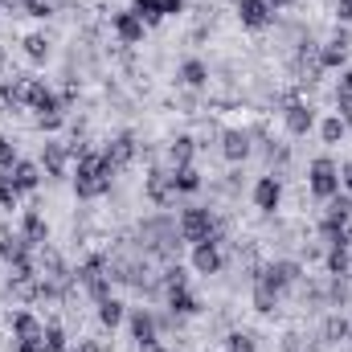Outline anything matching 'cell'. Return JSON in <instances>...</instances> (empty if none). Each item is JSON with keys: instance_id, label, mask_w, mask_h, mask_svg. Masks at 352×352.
Returning <instances> with one entry per match:
<instances>
[{"instance_id": "6da1fadb", "label": "cell", "mask_w": 352, "mask_h": 352, "mask_svg": "<svg viewBox=\"0 0 352 352\" xmlns=\"http://www.w3.org/2000/svg\"><path fill=\"white\" fill-rule=\"evenodd\" d=\"M140 242H144V254L148 258H164V263H173L176 250H180V221L173 217H164V213H156V217H148L144 226H140Z\"/></svg>"}, {"instance_id": "7a4b0ae2", "label": "cell", "mask_w": 352, "mask_h": 352, "mask_svg": "<svg viewBox=\"0 0 352 352\" xmlns=\"http://www.w3.org/2000/svg\"><path fill=\"white\" fill-rule=\"evenodd\" d=\"M111 176H115V168L107 164V156L87 148V152L78 156V173H74V192H78V201H98V197H107V192H111Z\"/></svg>"}, {"instance_id": "3957f363", "label": "cell", "mask_w": 352, "mask_h": 352, "mask_svg": "<svg viewBox=\"0 0 352 352\" xmlns=\"http://www.w3.org/2000/svg\"><path fill=\"white\" fill-rule=\"evenodd\" d=\"M74 274H78V283L87 287V295L94 299V303L111 295V283H115V278H111V258H102V254H90L87 263L74 270Z\"/></svg>"}, {"instance_id": "277c9868", "label": "cell", "mask_w": 352, "mask_h": 352, "mask_svg": "<svg viewBox=\"0 0 352 352\" xmlns=\"http://www.w3.org/2000/svg\"><path fill=\"white\" fill-rule=\"evenodd\" d=\"M307 188H311L320 201H332V197L340 192V168H336L332 156H316V160H311V168H307Z\"/></svg>"}, {"instance_id": "5b68a950", "label": "cell", "mask_w": 352, "mask_h": 352, "mask_svg": "<svg viewBox=\"0 0 352 352\" xmlns=\"http://www.w3.org/2000/svg\"><path fill=\"white\" fill-rule=\"evenodd\" d=\"M180 238L188 242V246H201V242H209V238H217V217L209 213V209H184L180 213Z\"/></svg>"}, {"instance_id": "8992f818", "label": "cell", "mask_w": 352, "mask_h": 352, "mask_svg": "<svg viewBox=\"0 0 352 352\" xmlns=\"http://www.w3.org/2000/svg\"><path fill=\"white\" fill-rule=\"evenodd\" d=\"M21 90H25V107L37 111V115H62V111H66L62 98L45 87L41 78H21Z\"/></svg>"}, {"instance_id": "52a82bcc", "label": "cell", "mask_w": 352, "mask_h": 352, "mask_svg": "<svg viewBox=\"0 0 352 352\" xmlns=\"http://www.w3.org/2000/svg\"><path fill=\"white\" fill-rule=\"evenodd\" d=\"M258 274H263L266 283L283 295V291H291V287L303 278V263H295V258H274V263H266Z\"/></svg>"}, {"instance_id": "ba28073f", "label": "cell", "mask_w": 352, "mask_h": 352, "mask_svg": "<svg viewBox=\"0 0 352 352\" xmlns=\"http://www.w3.org/2000/svg\"><path fill=\"white\" fill-rule=\"evenodd\" d=\"M283 123H287V131H291V135H307V131L316 127V107H311V102H303L299 94H291V98H287V107H283Z\"/></svg>"}, {"instance_id": "9c48e42d", "label": "cell", "mask_w": 352, "mask_h": 352, "mask_svg": "<svg viewBox=\"0 0 352 352\" xmlns=\"http://www.w3.org/2000/svg\"><path fill=\"white\" fill-rule=\"evenodd\" d=\"M349 217H352V201L336 192V197L328 201V213L320 217V234H324V238L332 242L336 234H344V230H349Z\"/></svg>"}, {"instance_id": "30bf717a", "label": "cell", "mask_w": 352, "mask_h": 352, "mask_svg": "<svg viewBox=\"0 0 352 352\" xmlns=\"http://www.w3.org/2000/svg\"><path fill=\"white\" fill-rule=\"evenodd\" d=\"M234 12H238V21L246 25V29H254V33H263L274 25V8L266 4V0H234Z\"/></svg>"}, {"instance_id": "8fae6325", "label": "cell", "mask_w": 352, "mask_h": 352, "mask_svg": "<svg viewBox=\"0 0 352 352\" xmlns=\"http://www.w3.org/2000/svg\"><path fill=\"white\" fill-rule=\"evenodd\" d=\"M144 192H148V201L156 205V209H168L176 201V184H173V173H164V168H152L148 180H144Z\"/></svg>"}, {"instance_id": "7c38bea8", "label": "cell", "mask_w": 352, "mask_h": 352, "mask_svg": "<svg viewBox=\"0 0 352 352\" xmlns=\"http://www.w3.org/2000/svg\"><path fill=\"white\" fill-rule=\"evenodd\" d=\"M278 205H283V180H278L274 173L258 176V180H254V209L270 217V213H274Z\"/></svg>"}, {"instance_id": "4fadbf2b", "label": "cell", "mask_w": 352, "mask_h": 352, "mask_svg": "<svg viewBox=\"0 0 352 352\" xmlns=\"http://www.w3.org/2000/svg\"><path fill=\"white\" fill-rule=\"evenodd\" d=\"M344 62H349V33L336 29V37L316 50V66H320V70H340Z\"/></svg>"}, {"instance_id": "5bb4252c", "label": "cell", "mask_w": 352, "mask_h": 352, "mask_svg": "<svg viewBox=\"0 0 352 352\" xmlns=\"http://www.w3.org/2000/svg\"><path fill=\"white\" fill-rule=\"evenodd\" d=\"M127 328H131V340L144 349V344H152V340H160V324H156V316L148 311V307H131L127 311Z\"/></svg>"}, {"instance_id": "9a60e30c", "label": "cell", "mask_w": 352, "mask_h": 352, "mask_svg": "<svg viewBox=\"0 0 352 352\" xmlns=\"http://www.w3.org/2000/svg\"><path fill=\"white\" fill-rule=\"evenodd\" d=\"M135 152H140V144H135V135L131 131H119L107 148H102V156H107V164L119 173V168H127L131 160H135Z\"/></svg>"}, {"instance_id": "2e32d148", "label": "cell", "mask_w": 352, "mask_h": 352, "mask_svg": "<svg viewBox=\"0 0 352 352\" xmlns=\"http://www.w3.org/2000/svg\"><path fill=\"white\" fill-rule=\"evenodd\" d=\"M221 263H226V258H221V238H209V242L192 246V270H197V274L209 278V274L221 270Z\"/></svg>"}, {"instance_id": "e0dca14e", "label": "cell", "mask_w": 352, "mask_h": 352, "mask_svg": "<svg viewBox=\"0 0 352 352\" xmlns=\"http://www.w3.org/2000/svg\"><path fill=\"white\" fill-rule=\"evenodd\" d=\"M66 168H70V148H62V144L45 140V144H41V173L50 176V180H62Z\"/></svg>"}, {"instance_id": "ac0fdd59", "label": "cell", "mask_w": 352, "mask_h": 352, "mask_svg": "<svg viewBox=\"0 0 352 352\" xmlns=\"http://www.w3.org/2000/svg\"><path fill=\"white\" fill-rule=\"evenodd\" d=\"M111 25H115V37H119L123 45H140V41H144V33H148V25H144L131 8L115 12V16H111Z\"/></svg>"}, {"instance_id": "d6986e66", "label": "cell", "mask_w": 352, "mask_h": 352, "mask_svg": "<svg viewBox=\"0 0 352 352\" xmlns=\"http://www.w3.org/2000/svg\"><path fill=\"white\" fill-rule=\"evenodd\" d=\"M221 156H226L230 164H242V160L250 156V131L226 127V131H221Z\"/></svg>"}, {"instance_id": "ffe728a7", "label": "cell", "mask_w": 352, "mask_h": 352, "mask_svg": "<svg viewBox=\"0 0 352 352\" xmlns=\"http://www.w3.org/2000/svg\"><path fill=\"white\" fill-rule=\"evenodd\" d=\"M29 242L21 238V234H0V258L12 266V270H21V266H29Z\"/></svg>"}, {"instance_id": "44dd1931", "label": "cell", "mask_w": 352, "mask_h": 352, "mask_svg": "<svg viewBox=\"0 0 352 352\" xmlns=\"http://www.w3.org/2000/svg\"><path fill=\"white\" fill-rule=\"evenodd\" d=\"M21 238H25L29 246H45V242H50V221H45L37 209H25V213H21Z\"/></svg>"}, {"instance_id": "7402d4cb", "label": "cell", "mask_w": 352, "mask_h": 352, "mask_svg": "<svg viewBox=\"0 0 352 352\" xmlns=\"http://www.w3.org/2000/svg\"><path fill=\"white\" fill-rule=\"evenodd\" d=\"M250 299H254V311H258V316H274L283 295H278V291L266 283L263 274H254V291H250Z\"/></svg>"}, {"instance_id": "603a6c76", "label": "cell", "mask_w": 352, "mask_h": 352, "mask_svg": "<svg viewBox=\"0 0 352 352\" xmlns=\"http://www.w3.org/2000/svg\"><path fill=\"white\" fill-rule=\"evenodd\" d=\"M168 311H173L176 320H188V316L201 311V299H197L188 287H173V291H168Z\"/></svg>"}, {"instance_id": "cb8c5ba5", "label": "cell", "mask_w": 352, "mask_h": 352, "mask_svg": "<svg viewBox=\"0 0 352 352\" xmlns=\"http://www.w3.org/2000/svg\"><path fill=\"white\" fill-rule=\"evenodd\" d=\"M8 180H12L21 192H33V188L41 184V164H33V160H16V164L8 168Z\"/></svg>"}, {"instance_id": "d4e9b609", "label": "cell", "mask_w": 352, "mask_h": 352, "mask_svg": "<svg viewBox=\"0 0 352 352\" xmlns=\"http://www.w3.org/2000/svg\"><path fill=\"white\" fill-rule=\"evenodd\" d=\"M176 78H180V82H184L188 90H205V87H209V66H205L201 58H184Z\"/></svg>"}, {"instance_id": "484cf974", "label": "cell", "mask_w": 352, "mask_h": 352, "mask_svg": "<svg viewBox=\"0 0 352 352\" xmlns=\"http://www.w3.org/2000/svg\"><path fill=\"white\" fill-rule=\"evenodd\" d=\"M12 336H16V344H21V340H41V336H45V324H41L33 311H16V316H12Z\"/></svg>"}, {"instance_id": "4316f807", "label": "cell", "mask_w": 352, "mask_h": 352, "mask_svg": "<svg viewBox=\"0 0 352 352\" xmlns=\"http://www.w3.org/2000/svg\"><path fill=\"white\" fill-rule=\"evenodd\" d=\"M123 320H127V307H123V299H115V295L98 299V324H102L107 332H115Z\"/></svg>"}, {"instance_id": "83f0119b", "label": "cell", "mask_w": 352, "mask_h": 352, "mask_svg": "<svg viewBox=\"0 0 352 352\" xmlns=\"http://www.w3.org/2000/svg\"><path fill=\"white\" fill-rule=\"evenodd\" d=\"M192 156H197V140H192V135H176L173 144H168V160H173V168L192 164Z\"/></svg>"}, {"instance_id": "f1b7e54d", "label": "cell", "mask_w": 352, "mask_h": 352, "mask_svg": "<svg viewBox=\"0 0 352 352\" xmlns=\"http://www.w3.org/2000/svg\"><path fill=\"white\" fill-rule=\"evenodd\" d=\"M21 45H25V58H29L33 66H45V62H50V37H45V33H29Z\"/></svg>"}, {"instance_id": "f546056e", "label": "cell", "mask_w": 352, "mask_h": 352, "mask_svg": "<svg viewBox=\"0 0 352 352\" xmlns=\"http://www.w3.org/2000/svg\"><path fill=\"white\" fill-rule=\"evenodd\" d=\"M352 246H328V274L332 278H344L352 270V254H349Z\"/></svg>"}, {"instance_id": "4dcf8cb0", "label": "cell", "mask_w": 352, "mask_h": 352, "mask_svg": "<svg viewBox=\"0 0 352 352\" xmlns=\"http://www.w3.org/2000/svg\"><path fill=\"white\" fill-rule=\"evenodd\" d=\"M349 324L352 320H344L340 311H332V316L324 320V344H340V340H349Z\"/></svg>"}, {"instance_id": "1f68e13d", "label": "cell", "mask_w": 352, "mask_h": 352, "mask_svg": "<svg viewBox=\"0 0 352 352\" xmlns=\"http://www.w3.org/2000/svg\"><path fill=\"white\" fill-rule=\"evenodd\" d=\"M131 12L152 29V25H160L164 21V8H160V0H131Z\"/></svg>"}, {"instance_id": "d6a6232c", "label": "cell", "mask_w": 352, "mask_h": 352, "mask_svg": "<svg viewBox=\"0 0 352 352\" xmlns=\"http://www.w3.org/2000/svg\"><path fill=\"white\" fill-rule=\"evenodd\" d=\"M173 184H176V192H197L205 180H201V173L192 164H184V168H173Z\"/></svg>"}, {"instance_id": "836d02e7", "label": "cell", "mask_w": 352, "mask_h": 352, "mask_svg": "<svg viewBox=\"0 0 352 352\" xmlns=\"http://www.w3.org/2000/svg\"><path fill=\"white\" fill-rule=\"evenodd\" d=\"M320 135H324V144H340V140L349 135V123H344L340 115H328V119L320 123Z\"/></svg>"}, {"instance_id": "e575fe53", "label": "cell", "mask_w": 352, "mask_h": 352, "mask_svg": "<svg viewBox=\"0 0 352 352\" xmlns=\"http://www.w3.org/2000/svg\"><path fill=\"white\" fill-rule=\"evenodd\" d=\"M226 352H258V336L238 328V332H230V336H226Z\"/></svg>"}, {"instance_id": "d590c367", "label": "cell", "mask_w": 352, "mask_h": 352, "mask_svg": "<svg viewBox=\"0 0 352 352\" xmlns=\"http://www.w3.org/2000/svg\"><path fill=\"white\" fill-rule=\"evenodd\" d=\"M21 197H25V192L8 180V173H0V209H8V213H12V209L21 205Z\"/></svg>"}, {"instance_id": "8d00e7d4", "label": "cell", "mask_w": 352, "mask_h": 352, "mask_svg": "<svg viewBox=\"0 0 352 352\" xmlns=\"http://www.w3.org/2000/svg\"><path fill=\"white\" fill-rule=\"evenodd\" d=\"M0 102H4L8 111H21V107H25V90H21V78H16V82H0Z\"/></svg>"}, {"instance_id": "74e56055", "label": "cell", "mask_w": 352, "mask_h": 352, "mask_svg": "<svg viewBox=\"0 0 352 352\" xmlns=\"http://www.w3.org/2000/svg\"><path fill=\"white\" fill-rule=\"evenodd\" d=\"M45 352H66L70 349V340H66V332H62V324H45Z\"/></svg>"}, {"instance_id": "f35d334b", "label": "cell", "mask_w": 352, "mask_h": 352, "mask_svg": "<svg viewBox=\"0 0 352 352\" xmlns=\"http://www.w3.org/2000/svg\"><path fill=\"white\" fill-rule=\"evenodd\" d=\"M21 8H25V16H33V21H45V16H54L58 0H21Z\"/></svg>"}, {"instance_id": "ab89813d", "label": "cell", "mask_w": 352, "mask_h": 352, "mask_svg": "<svg viewBox=\"0 0 352 352\" xmlns=\"http://www.w3.org/2000/svg\"><path fill=\"white\" fill-rule=\"evenodd\" d=\"M160 287H164V291H173V287H188V274H184V266H180V263H168V266H164V274H160Z\"/></svg>"}, {"instance_id": "60d3db41", "label": "cell", "mask_w": 352, "mask_h": 352, "mask_svg": "<svg viewBox=\"0 0 352 352\" xmlns=\"http://www.w3.org/2000/svg\"><path fill=\"white\" fill-rule=\"evenodd\" d=\"M16 160H21V156H16V144H12L8 135H0V173H8Z\"/></svg>"}, {"instance_id": "b9f144b4", "label": "cell", "mask_w": 352, "mask_h": 352, "mask_svg": "<svg viewBox=\"0 0 352 352\" xmlns=\"http://www.w3.org/2000/svg\"><path fill=\"white\" fill-rule=\"evenodd\" d=\"M62 123H66V111H62V115H37V127H41V131H58Z\"/></svg>"}, {"instance_id": "7bdbcfd3", "label": "cell", "mask_w": 352, "mask_h": 352, "mask_svg": "<svg viewBox=\"0 0 352 352\" xmlns=\"http://www.w3.org/2000/svg\"><path fill=\"white\" fill-rule=\"evenodd\" d=\"M336 98H352V70L340 74V87H336Z\"/></svg>"}, {"instance_id": "ee69618b", "label": "cell", "mask_w": 352, "mask_h": 352, "mask_svg": "<svg viewBox=\"0 0 352 352\" xmlns=\"http://www.w3.org/2000/svg\"><path fill=\"white\" fill-rule=\"evenodd\" d=\"M336 16L340 25H352V0H336Z\"/></svg>"}, {"instance_id": "f6af8a7d", "label": "cell", "mask_w": 352, "mask_h": 352, "mask_svg": "<svg viewBox=\"0 0 352 352\" xmlns=\"http://www.w3.org/2000/svg\"><path fill=\"white\" fill-rule=\"evenodd\" d=\"M336 115H340V119L352 127V98H336Z\"/></svg>"}, {"instance_id": "bcb514c9", "label": "cell", "mask_w": 352, "mask_h": 352, "mask_svg": "<svg viewBox=\"0 0 352 352\" xmlns=\"http://www.w3.org/2000/svg\"><path fill=\"white\" fill-rule=\"evenodd\" d=\"M66 352H102V344L98 340H78V344H70Z\"/></svg>"}, {"instance_id": "7dc6e473", "label": "cell", "mask_w": 352, "mask_h": 352, "mask_svg": "<svg viewBox=\"0 0 352 352\" xmlns=\"http://www.w3.org/2000/svg\"><path fill=\"white\" fill-rule=\"evenodd\" d=\"M160 8H164V16H176V12H184V0H160Z\"/></svg>"}, {"instance_id": "c3c4849f", "label": "cell", "mask_w": 352, "mask_h": 352, "mask_svg": "<svg viewBox=\"0 0 352 352\" xmlns=\"http://www.w3.org/2000/svg\"><path fill=\"white\" fill-rule=\"evenodd\" d=\"M340 184L352 192V160H344V164H340Z\"/></svg>"}, {"instance_id": "681fc988", "label": "cell", "mask_w": 352, "mask_h": 352, "mask_svg": "<svg viewBox=\"0 0 352 352\" xmlns=\"http://www.w3.org/2000/svg\"><path fill=\"white\" fill-rule=\"evenodd\" d=\"M140 352H168V349H164L160 340H152V344H144V349H140Z\"/></svg>"}, {"instance_id": "f907efd6", "label": "cell", "mask_w": 352, "mask_h": 352, "mask_svg": "<svg viewBox=\"0 0 352 352\" xmlns=\"http://www.w3.org/2000/svg\"><path fill=\"white\" fill-rule=\"evenodd\" d=\"M270 8H287V4H295V0H266Z\"/></svg>"}, {"instance_id": "816d5d0a", "label": "cell", "mask_w": 352, "mask_h": 352, "mask_svg": "<svg viewBox=\"0 0 352 352\" xmlns=\"http://www.w3.org/2000/svg\"><path fill=\"white\" fill-rule=\"evenodd\" d=\"M0 70H4V45H0Z\"/></svg>"}, {"instance_id": "f5cc1de1", "label": "cell", "mask_w": 352, "mask_h": 352, "mask_svg": "<svg viewBox=\"0 0 352 352\" xmlns=\"http://www.w3.org/2000/svg\"><path fill=\"white\" fill-rule=\"evenodd\" d=\"M0 4H21V0H0Z\"/></svg>"}, {"instance_id": "db71d44e", "label": "cell", "mask_w": 352, "mask_h": 352, "mask_svg": "<svg viewBox=\"0 0 352 352\" xmlns=\"http://www.w3.org/2000/svg\"><path fill=\"white\" fill-rule=\"evenodd\" d=\"M349 340H352V324H349Z\"/></svg>"}, {"instance_id": "11a10c76", "label": "cell", "mask_w": 352, "mask_h": 352, "mask_svg": "<svg viewBox=\"0 0 352 352\" xmlns=\"http://www.w3.org/2000/svg\"><path fill=\"white\" fill-rule=\"evenodd\" d=\"M0 16H4V12H0Z\"/></svg>"}, {"instance_id": "9f6ffc18", "label": "cell", "mask_w": 352, "mask_h": 352, "mask_svg": "<svg viewBox=\"0 0 352 352\" xmlns=\"http://www.w3.org/2000/svg\"><path fill=\"white\" fill-rule=\"evenodd\" d=\"M349 254H352V250H349Z\"/></svg>"}]
</instances>
